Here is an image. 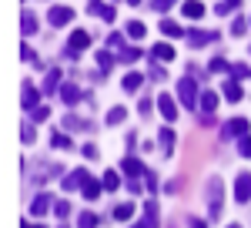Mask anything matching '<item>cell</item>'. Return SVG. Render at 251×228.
<instances>
[{"label": "cell", "mask_w": 251, "mask_h": 228, "mask_svg": "<svg viewBox=\"0 0 251 228\" xmlns=\"http://www.w3.org/2000/svg\"><path fill=\"white\" fill-rule=\"evenodd\" d=\"M57 87H60V71H57V67H50L47 77H44V84H40V94H54Z\"/></svg>", "instance_id": "13"}, {"label": "cell", "mask_w": 251, "mask_h": 228, "mask_svg": "<svg viewBox=\"0 0 251 228\" xmlns=\"http://www.w3.org/2000/svg\"><path fill=\"white\" fill-rule=\"evenodd\" d=\"M24 228H44V225H30V222H24Z\"/></svg>", "instance_id": "51"}, {"label": "cell", "mask_w": 251, "mask_h": 228, "mask_svg": "<svg viewBox=\"0 0 251 228\" xmlns=\"http://www.w3.org/2000/svg\"><path fill=\"white\" fill-rule=\"evenodd\" d=\"M221 178H211L208 181V215L211 218H221Z\"/></svg>", "instance_id": "2"}, {"label": "cell", "mask_w": 251, "mask_h": 228, "mask_svg": "<svg viewBox=\"0 0 251 228\" xmlns=\"http://www.w3.org/2000/svg\"><path fill=\"white\" fill-rule=\"evenodd\" d=\"M121 60H127V64H131V60H137V51H134V47H127V51H121Z\"/></svg>", "instance_id": "44"}, {"label": "cell", "mask_w": 251, "mask_h": 228, "mask_svg": "<svg viewBox=\"0 0 251 228\" xmlns=\"http://www.w3.org/2000/svg\"><path fill=\"white\" fill-rule=\"evenodd\" d=\"M221 94L228 97L231 104H234V101H241V97H245V94H241V84H238L234 77H231V81H225V91H221Z\"/></svg>", "instance_id": "18"}, {"label": "cell", "mask_w": 251, "mask_h": 228, "mask_svg": "<svg viewBox=\"0 0 251 228\" xmlns=\"http://www.w3.org/2000/svg\"><path fill=\"white\" fill-rule=\"evenodd\" d=\"M131 215H134V205H131V201H121V205H114V218H117V222H127Z\"/></svg>", "instance_id": "21"}, {"label": "cell", "mask_w": 251, "mask_h": 228, "mask_svg": "<svg viewBox=\"0 0 251 228\" xmlns=\"http://www.w3.org/2000/svg\"><path fill=\"white\" fill-rule=\"evenodd\" d=\"M87 178H91V174H87V171H84V168H77V171H71V174H67V178H64V191H74V188H84V181H87Z\"/></svg>", "instance_id": "10"}, {"label": "cell", "mask_w": 251, "mask_h": 228, "mask_svg": "<svg viewBox=\"0 0 251 228\" xmlns=\"http://www.w3.org/2000/svg\"><path fill=\"white\" fill-rule=\"evenodd\" d=\"M100 188H104V185H97L94 178H87V181H84V198H87V201H97Z\"/></svg>", "instance_id": "22"}, {"label": "cell", "mask_w": 251, "mask_h": 228, "mask_svg": "<svg viewBox=\"0 0 251 228\" xmlns=\"http://www.w3.org/2000/svg\"><path fill=\"white\" fill-rule=\"evenodd\" d=\"M54 211H57V218H67V215H71V201H57Z\"/></svg>", "instance_id": "38"}, {"label": "cell", "mask_w": 251, "mask_h": 228, "mask_svg": "<svg viewBox=\"0 0 251 228\" xmlns=\"http://www.w3.org/2000/svg\"><path fill=\"white\" fill-rule=\"evenodd\" d=\"M50 141H54V148H60V151H71V148H74V144H71V134H54Z\"/></svg>", "instance_id": "27"}, {"label": "cell", "mask_w": 251, "mask_h": 228, "mask_svg": "<svg viewBox=\"0 0 251 228\" xmlns=\"http://www.w3.org/2000/svg\"><path fill=\"white\" fill-rule=\"evenodd\" d=\"M221 138L228 141V138H248V121L245 117H231L225 128H221Z\"/></svg>", "instance_id": "3"}, {"label": "cell", "mask_w": 251, "mask_h": 228, "mask_svg": "<svg viewBox=\"0 0 251 228\" xmlns=\"http://www.w3.org/2000/svg\"><path fill=\"white\" fill-rule=\"evenodd\" d=\"M64 128H67V131H87V121L77 117V114H67V117H64Z\"/></svg>", "instance_id": "19"}, {"label": "cell", "mask_w": 251, "mask_h": 228, "mask_svg": "<svg viewBox=\"0 0 251 228\" xmlns=\"http://www.w3.org/2000/svg\"><path fill=\"white\" fill-rule=\"evenodd\" d=\"M87 10H91V14H97L100 20H107V24L117 17V10L111 7V3H104V0H87Z\"/></svg>", "instance_id": "6"}, {"label": "cell", "mask_w": 251, "mask_h": 228, "mask_svg": "<svg viewBox=\"0 0 251 228\" xmlns=\"http://www.w3.org/2000/svg\"><path fill=\"white\" fill-rule=\"evenodd\" d=\"M47 117H50V108H47V104H40V108H34V111H30V121H47Z\"/></svg>", "instance_id": "30"}, {"label": "cell", "mask_w": 251, "mask_h": 228, "mask_svg": "<svg viewBox=\"0 0 251 228\" xmlns=\"http://www.w3.org/2000/svg\"><path fill=\"white\" fill-rule=\"evenodd\" d=\"M50 201H54L50 195H37V198L30 201V215H34V218H44V215L50 211Z\"/></svg>", "instance_id": "11"}, {"label": "cell", "mask_w": 251, "mask_h": 228, "mask_svg": "<svg viewBox=\"0 0 251 228\" xmlns=\"http://www.w3.org/2000/svg\"><path fill=\"white\" fill-rule=\"evenodd\" d=\"M214 108H218V94H214V91H204V94H201V111L214 114Z\"/></svg>", "instance_id": "20"}, {"label": "cell", "mask_w": 251, "mask_h": 228, "mask_svg": "<svg viewBox=\"0 0 251 228\" xmlns=\"http://www.w3.org/2000/svg\"><path fill=\"white\" fill-rule=\"evenodd\" d=\"M234 7H238V0H221L214 14H221V17H228V10H234Z\"/></svg>", "instance_id": "36"}, {"label": "cell", "mask_w": 251, "mask_h": 228, "mask_svg": "<svg viewBox=\"0 0 251 228\" xmlns=\"http://www.w3.org/2000/svg\"><path fill=\"white\" fill-rule=\"evenodd\" d=\"M214 124H218L214 114H201V128H214Z\"/></svg>", "instance_id": "43"}, {"label": "cell", "mask_w": 251, "mask_h": 228, "mask_svg": "<svg viewBox=\"0 0 251 228\" xmlns=\"http://www.w3.org/2000/svg\"><path fill=\"white\" fill-rule=\"evenodd\" d=\"M161 30H164L168 37H181V34H184L181 24H174V20H161Z\"/></svg>", "instance_id": "24"}, {"label": "cell", "mask_w": 251, "mask_h": 228, "mask_svg": "<svg viewBox=\"0 0 251 228\" xmlns=\"http://www.w3.org/2000/svg\"><path fill=\"white\" fill-rule=\"evenodd\" d=\"M57 94H60V101H64L67 108H74L80 97H84V94L77 91V87H74V84H60V91H57Z\"/></svg>", "instance_id": "16"}, {"label": "cell", "mask_w": 251, "mask_h": 228, "mask_svg": "<svg viewBox=\"0 0 251 228\" xmlns=\"http://www.w3.org/2000/svg\"><path fill=\"white\" fill-rule=\"evenodd\" d=\"M97 64H100V71H111V64H114V57L107 54V51H97Z\"/></svg>", "instance_id": "33"}, {"label": "cell", "mask_w": 251, "mask_h": 228, "mask_svg": "<svg viewBox=\"0 0 251 228\" xmlns=\"http://www.w3.org/2000/svg\"><path fill=\"white\" fill-rule=\"evenodd\" d=\"M137 111L148 117V114H151V101H148V97H141V101H137Z\"/></svg>", "instance_id": "41"}, {"label": "cell", "mask_w": 251, "mask_h": 228, "mask_svg": "<svg viewBox=\"0 0 251 228\" xmlns=\"http://www.w3.org/2000/svg\"><path fill=\"white\" fill-rule=\"evenodd\" d=\"M248 74V67H245V64H231V77L234 81H238V77H245Z\"/></svg>", "instance_id": "40"}, {"label": "cell", "mask_w": 251, "mask_h": 228, "mask_svg": "<svg viewBox=\"0 0 251 228\" xmlns=\"http://www.w3.org/2000/svg\"><path fill=\"white\" fill-rule=\"evenodd\" d=\"M188 225H191V228H208V222H201V218H191Z\"/></svg>", "instance_id": "50"}, {"label": "cell", "mask_w": 251, "mask_h": 228, "mask_svg": "<svg viewBox=\"0 0 251 228\" xmlns=\"http://www.w3.org/2000/svg\"><path fill=\"white\" fill-rule=\"evenodd\" d=\"M121 40H124L121 34H111V37H107V44H111V47H121Z\"/></svg>", "instance_id": "49"}, {"label": "cell", "mask_w": 251, "mask_h": 228, "mask_svg": "<svg viewBox=\"0 0 251 228\" xmlns=\"http://www.w3.org/2000/svg\"><path fill=\"white\" fill-rule=\"evenodd\" d=\"M84 158H91V161L97 158V148H94V144H84Z\"/></svg>", "instance_id": "48"}, {"label": "cell", "mask_w": 251, "mask_h": 228, "mask_svg": "<svg viewBox=\"0 0 251 228\" xmlns=\"http://www.w3.org/2000/svg\"><path fill=\"white\" fill-rule=\"evenodd\" d=\"M64 228H67V225H64Z\"/></svg>", "instance_id": "53"}, {"label": "cell", "mask_w": 251, "mask_h": 228, "mask_svg": "<svg viewBox=\"0 0 251 228\" xmlns=\"http://www.w3.org/2000/svg\"><path fill=\"white\" fill-rule=\"evenodd\" d=\"M174 3H177V0H154L151 7H154V10H171Z\"/></svg>", "instance_id": "39"}, {"label": "cell", "mask_w": 251, "mask_h": 228, "mask_svg": "<svg viewBox=\"0 0 251 228\" xmlns=\"http://www.w3.org/2000/svg\"><path fill=\"white\" fill-rule=\"evenodd\" d=\"M137 228H157V201L148 198V205H144V218H141V225Z\"/></svg>", "instance_id": "15"}, {"label": "cell", "mask_w": 251, "mask_h": 228, "mask_svg": "<svg viewBox=\"0 0 251 228\" xmlns=\"http://www.w3.org/2000/svg\"><path fill=\"white\" fill-rule=\"evenodd\" d=\"M127 34H131V37H144V34H148V27H144V24H141V20H131V24H127Z\"/></svg>", "instance_id": "28"}, {"label": "cell", "mask_w": 251, "mask_h": 228, "mask_svg": "<svg viewBox=\"0 0 251 228\" xmlns=\"http://www.w3.org/2000/svg\"><path fill=\"white\" fill-rule=\"evenodd\" d=\"M24 141H27V144L34 141V124H24Z\"/></svg>", "instance_id": "46"}, {"label": "cell", "mask_w": 251, "mask_h": 228, "mask_svg": "<svg viewBox=\"0 0 251 228\" xmlns=\"http://www.w3.org/2000/svg\"><path fill=\"white\" fill-rule=\"evenodd\" d=\"M154 57H157V60H174V47H171V44H157Z\"/></svg>", "instance_id": "25"}, {"label": "cell", "mask_w": 251, "mask_h": 228, "mask_svg": "<svg viewBox=\"0 0 251 228\" xmlns=\"http://www.w3.org/2000/svg\"><path fill=\"white\" fill-rule=\"evenodd\" d=\"M245 27H248V24H245V20L238 17V20L231 24V34H234V37H238V34H245Z\"/></svg>", "instance_id": "42"}, {"label": "cell", "mask_w": 251, "mask_h": 228, "mask_svg": "<svg viewBox=\"0 0 251 228\" xmlns=\"http://www.w3.org/2000/svg\"><path fill=\"white\" fill-rule=\"evenodd\" d=\"M107 191H114L117 188V171H104V181H100Z\"/></svg>", "instance_id": "34"}, {"label": "cell", "mask_w": 251, "mask_h": 228, "mask_svg": "<svg viewBox=\"0 0 251 228\" xmlns=\"http://www.w3.org/2000/svg\"><path fill=\"white\" fill-rule=\"evenodd\" d=\"M20 27H24V34H34V30H37V17H34V14H24V24H20Z\"/></svg>", "instance_id": "32"}, {"label": "cell", "mask_w": 251, "mask_h": 228, "mask_svg": "<svg viewBox=\"0 0 251 228\" xmlns=\"http://www.w3.org/2000/svg\"><path fill=\"white\" fill-rule=\"evenodd\" d=\"M177 101L184 108H194L198 104V84H194V77H181L177 81Z\"/></svg>", "instance_id": "1"}, {"label": "cell", "mask_w": 251, "mask_h": 228, "mask_svg": "<svg viewBox=\"0 0 251 228\" xmlns=\"http://www.w3.org/2000/svg\"><path fill=\"white\" fill-rule=\"evenodd\" d=\"M121 171H124V174H148V168H144L137 158H124V161H121Z\"/></svg>", "instance_id": "17"}, {"label": "cell", "mask_w": 251, "mask_h": 228, "mask_svg": "<svg viewBox=\"0 0 251 228\" xmlns=\"http://www.w3.org/2000/svg\"><path fill=\"white\" fill-rule=\"evenodd\" d=\"M20 104H24L27 111H34V108H40V94H37V87H34L30 81H24V94H20Z\"/></svg>", "instance_id": "8"}, {"label": "cell", "mask_w": 251, "mask_h": 228, "mask_svg": "<svg viewBox=\"0 0 251 228\" xmlns=\"http://www.w3.org/2000/svg\"><path fill=\"white\" fill-rule=\"evenodd\" d=\"M234 201H251V174L248 171H241L238 174V181H234Z\"/></svg>", "instance_id": "4"}, {"label": "cell", "mask_w": 251, "mask_h": 228, "mask_svg": "<svg viewBox=\"0 0 251 228\" xmlns=\"http://www.w3.org/2000/svg\"><path fill=\"white\" fill-rule=\"evenodd\" d=\"M188 40H191V47H204V44L218 40V34L214 30H188Z\"/></svg>", "instance_id": "14"}, {"label": "cell", "mask_w": 251, "mask_h": 228, "mask_svg": "<svg viewBox=\"0 0 251 228\" xmlns=\"http://www.w3.org/2000/svg\"><path fill=\"white\" fill-rule=\"evenodd\" d=\"M87 44H91L87 30H74V34H71V44H67V51H64V54H67V57H77L80 51L87 47Z\"/></svg>", "instance_id": "5"}, {"label": "cell", "mask_w": 251, "mask_h": 228, "mask_svg": "<svg viewBox=\"0 0 251 228\" xmlns=\"http://www.w3.org/2000/svg\"><path fill=\"white\" fill-rule=\"evenodd\" d=\"M208 71H214V74H225V71H228V60H225V57H214Z\"/></svg>", "instance_id": "35"}, {"label": "cell", "mask_w": 251, "mask_h": 228, "mask_svg": "<svg viewBox=\"0 0 251 228\" xmlns=\"http://www.w3.org/2000/svg\"><path fill=\"white\" fill-rule=\"evenodd\" d=\"M161 151H164V154L174 151V131H171V128H164V131H161Z\"/></svg>", "instance_id": "23"}, {"label": "cell", "mask_w": 251, "mask_h": 228, "mask_svg": "<svg viewBox=\"0 0 251 228\" xmlns=\"http://www.w3.org/2000/svg\"><path fill=\"white\" fill-rule=\"evenodd\" d=\"M77 222H80V228H97V225H100V218H97L94 211H84Z\"/></svg>", "instance_id": "26"}, {"label": "cell", "mask_w": 251, "mask_h": 228, "mask_svg": "<svg viewBox=\"0 0 251 228\" xmlns=\"http://www.w3.org/2000/svg\"><path fill=\"white\" fill-rule=\"evenodd\" d=\"M181 10H184V17H191V20H201L204 14H208L201 0H184V3H181Z\"/></svg>", "instance_id": "12"}, {"label": "cell", "mask_w": 251, "mask_h": 228, "mask_svg": "<svg viewBox=\"0 0 251 228\" xmlns=\"http://www.w3.org/2000/svg\"><path fill=\"white\" fill-rule=\"evenodd\" d=\"M47 20H50V27H64V24L74 20V10H71V7H50Z\"/></svg>", "instance_id": "7"}, {"label": "cell", "mask_w": 251, "mask_h": 228, "mask_svg": "<svg viewBox=\"0 0 251 228\" xmlns=\"http://www.w3.org/2000/svg\"><path fill=\"white\" fill-rule=\"evenodd\" d=\"M141 81H144L141 74H127V77H124V91H137V87H141Z\"/></svg>", "instance_id": "31"}, {"label": "cell", "mask_w": 251, "mask_h": 228, "mask_svg": "<svg viewBox=\"0 0 251 228\" xmlns=\"http://www.w3.org/2000/svg\"><path fill=\"white\" fill-rule=\"evenodd\" d=\"M228 228H241V225H228Z\"/></svg>", "instance_id": "52"}, {"label": "cell", "mask_w": 251, "mask_h": 228, "mask_svg": "<svg viewBox=\"0 0 251 228\" xmlns=\"http://www.w3.org/2000/svg\"><path fill=\"white\" fill-rule=\"evenodd\" d=\"M20 54H24V60H37V54H34V47H27V44H24V51H20Z\"/></svg>", "instance_id": "47"}, {"label": "cell", "mask_w": 251, "mask_h": 228, "mask_svg": "<svg viewBox=\"0 0 251 228\" xmlns=\"http://www.w3.org/2000/svg\"><path fill=\"white\" fill-rule=\"evenodd\" d=\"M157 108H161V114H164V121H177V104H174L171 94H161V97H157Z\"/></svg>", "instance_id": "9"}, {"label": "cell", "mask_w": 251, "mask_h": 228, "mask_svg": "<svg viewBox=\"0 0 251 228\" xmlns=\"http://www.w3.org/2000/svg\"><path fill=\"white\" fill-rule=\"evenodd\" d=\"M121 121H127V111H124V108H111V114H107V124H121Z\"/></svg>", "instance_id": "29"}, {"label": "cell", "mask_w": 251, "mask_h": 228, "mask_svg": "<svg viewBox=\"0 0 251 228\" xmlns=\"http://www.w3.org/2000/svg\"><path fill=\"white\" fill-rule=\"evenodd\" d=\"M238 154H241V158H251V134L238 141Z\"/></svg>", "instance_id": "37"}, {"label": "cell", "mask_w": 251, "mask_h": 228, "mask_svg": "<svg viewBox=\"0 0 251 228\" xmlns=\"http://www.w3.org/2000/svg\"><path fill=\"white\" fill-rule=\"evenodd\" d=\"M144 178H148V191H157V178H154V171H148Z\"/></svg>", "instance_id": "45"}]
</instances>
